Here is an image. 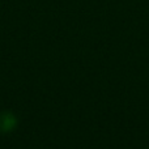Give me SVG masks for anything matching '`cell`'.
<instances>
[{"mask_svg": "<svg viewBox=\"0 0 149 149\" xmlns=\"http://www.w3.org/2000/svg\"><path fill=\"white\" fill-rule=\"evenodd\" d=\"M17 126V119L10 111L0 113V134H9Z\"/></svg>", "mask_w": 149, "mask_h": 149, "instance_id": "6da1fadb", "label": "cell"}]
</instances>
